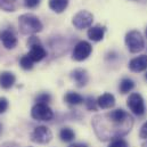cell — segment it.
Returning <instances> with one entry per match:
<instances>
[{"instance_id": "1", "label": "cell", "mask_w": 147, "mask_h": 147, "mask_svg": "<svg viewBox=\"0 0 147 147\" xmlns=\"http://www.w3.org/2000/svg\"><path fill=\"white\" fill-rule=\"evenodd\" d=\"M91 124L97 137L106 142L122 138L129 134L134 125V119L128 112L117 109L102 115H96Z\"/></svg>"}, {"instance_id": "2", "label": "cell", "mask_w": 147, "mask_h": 147, "mask_svg": "<svg viewBox=\"0 0 147 147\" xmlns=\"http://www.w3.org/2000/svg\"><path fill=\"white\" fill-rule=\"evenodd\" d=\"M18 26L22 34L30 36L42 31L43 25L39 17L33 14H23L18 18Z\"/></svg>"}, {"instance_id": "3", "label": "cell", "mask_w": 147, "mask_h": 147, "mask_svg": "<svg viewBox=\"0 0 147 147\" xmlns=\"http://www.w3.org/2000/svg\"><path fill=\"white\" fill-rule=\"evenodd\" d=\"M124 41H125V45H127L129 51L132 53V54L140 53L145 48L144 38H143L142 33L139 31H136V30L129 31L125 34V40Z\"/></svg>"}, {"instance_id": "4", "label": "cell", "mask_w": 147, "mask_h": 147, "mask_svg": "<svg viewBox=\"0 0 147 147\" xmlns=\"http://www.w3.org/2000/svg\"><path fill=\"white\" fill-rule=\"evenodd\" d=\"M92 22H94V15L88 10H80L72 18V24L78 30L91 28Z\"/></svg>"}, {"instance_id": "5", "label": "cell", "mask_w": 147, "mask_h": 147, "mask_svg": "<svg viewBox=\"0 0 147 147\" xmlns=\"http://www.w3.org/2000/svg\"><path fill=\"white\" fill-rule=\"evenodd\" d=\"M127 105L130 109V111L137 116H143L145 114V111H146L145 103H144L142 95H139L138 92H134L129 96L127 100Z\"/></svg>"}, {"instance_id": "6", "label": "cell", "mask_w": 147, "mask_h": 147, "mask_svg": "<svg viewBox=\"0 0 147 147\" xmlns=\"http://www.w3.org/2000/svg\"><path fill=\"white\" fill-rule=\"evenodd\" d=\"M53 139V132L45 125H39L31 132V140L37 144H48Z\"/></svg>"}, {"instance_id": "7", "label": "cell", "mask_w": 147, "mask_h": 147, "mask_svg": "<svg viewBox=\"0 0 147 147\" xmlns=\"http://www.w3.org/2000/svg\"><path fill=\"white\" fill-rule=\"evenodd\" d=\"M31 116L37 121H50L54 112L47 104H36L31 110Z\"/></svg>"}, {"instance_id": "8", "label": "cell", "mask_w": 147, "mask_h": 147, "mask_svg": "<svg viewBox=\"0 0 147 147\" xmlns=\"http://www.w3.org/2000/svg\"><path fill=\"white\" fill-rule=\"evenodd\" d=\"M92 51V47L87 41H80L75 45L72 53V58L76 62H82L87 59Z\"/></svg>"}, {"instance_id": "9", "label": "cell", "mask_w": 147, "mask_h": 147, "mask_svg": "<svg viewBox=\"0 0 147 147\" xmlns=\"http://www.w3.org/2000/svg\"><path fill=\"white\" fill-rule=\"evenodd\" d=\"M129 70L132 72H143L147 70V55H140L129 62Z\"/></svg>"}, {"instance_id": "10", "label": "cell", "mask_w": 147, "mask_h": 147, "mask_svg": "<svg viewBox=\"0 0 147 147\" xmlns=\"http://www.w3.org/2000/svg\"><path fill=\"white\" fill-rule=\"evenodd\" d=\"M0 40L6 49H14L17 46V38L9 30H3L0 32Z\"/></svg>"}, {"instance_id": "11", "label": "cell", "mask_w": 147, "mask_h": 147, "mask_svg": "<svg viewBox=\"0 0 147 147\" xmlns=\"http://www.w3.org/2000/svg\"><path fill=\"white\" fill-rule=\"evenodd\" d=\"M71 78L75 82L76 87L79 88H82L84 87L88 81H89V75H88V72L83 69H75L71 72Z\"/></svg>"}, {"instance_id": "12", "label": "cell", "mask_w": 147, "mask_h": 147, "mask_svg": "<svg viewBox=\"0 0 147 147\" xmlns=\"http://www.w3.org/2000/svg\"><path fill=\"white\" fill-rule=\"evenodd\" d=\"M105 26H102V25H95V26H91L89 28L87 34L88 38L95 42H98V41H102L104 39V34H105Z\"/></svg>"}, {"instance_id": "13", "label": "cell", "mask_w": 147, "mask_h": 147, "mask_svg": "<svg viewBox=\"0 0 147 147\" xmlns=\"http://www.w3.org/2000/svg\"><path fill=\"white\" fill-rule=\"evenodd\" d=\"M97 105L99 109L102 110H107V109H112L114 107L115 105V97L110 94V92H106L104 95H102L100 97H98L97 99Z\"/></svg>"}, {"instance_id": "14", "label": "cell", "mask_w": 147, "mask_h": 147, "mask_svg": "<svg viewBox=\"0 0 147 147\" xmlns=\"http://www.w3.org/2000/svg\"><path fill=\"white\" fill-rule=\"evenodd\" d=\"M28 55L33 62H40L47 56V51L41 45H37V46H32L31 47V49H30Z\"/></svg>"}, {"instance_id": "15", "label": "cell", "mask_w": 147, "mask_h": 147, "mask_svg": "<svg viewBox=\"0 0 147 147\" xmlns=\"http://www.w3.org/2000/svg\"><path fill=\"white\" fill-rule=\"evenodd\" d=\"M16 81L15 75L11 72L5 71L0 73V87L2 89H10Z\"/></svg>"}, {"instance_id": "16", "label": "cell", "mask_w": 147, "mask_h": 147, "mask_svg": "<svg viewBox=\"0 0 147 147\" xmlns=\"http://www.w3.org/2000/svg\"><path fill=\"white\" fill-rule=\"evenodd\" d=\"M69 6L67 0H49V8L55 13H63Z\"/></svg>"}, {"instance_id": "17", "label": "cell", "mask_w": 147, "mask_h": 147, "mask_svg": "<svg viewBox=\"0 0 147 147\" xmlns=\"http://www.w3.org/2000/svg\"><path fill=\"white\" fill-rule=\"evenodd\" d=\"M64 100H65L69 105H72V106L80 105V104H82V103L84 102L83 97H82L80 94H78V92H73V91L67 92V94L65 95V97H64Z\"/></svg>"}, {"instance_id": "18", "label": "cell", "mask_w": 147, "mask_h": 147, "mask_svg": "<svg viewBox=\"0 0 147 147\" xmlns=\"http://www.w3.org/2000/svg\"><path fill=\"white\" fill-rule=\"evenodd\" d=\"M119 88H120V92L121 94H128L135 88V82L129 78H124V79L121 80Z\"/></svg>"}, {"instance_id": "19", "label": "cell", "mask_w": 147, "mask_h": 147, "mask_svg": "<svg viewBox=\"0 0 147 147\" xmlns=\"http://www.w3.org/2000/svg\"><path fill=\"white\" fill-rule=\"evenodd\" d=\"M59 138H61L62 142L71 143L75 138V134H74V131L71 128H63L59 131Z\"/></svg>"}, {"instance_id": "20", "label": "cell", "mask_w": 147, "mask_h": 147, "mask_svg": "<svg viewBox=\"0 0 147 147\" xmlns=\"http://www.w3.org/2000/svg\"><path fill=\"white\" fill-rule=\"evenodd\" d=\"M0 9L13 13L16 10V5L13 0H0Z\"/></svg>"}, {"instance_id": "21", "label": "cell", "mask_w": 147, "mask_h": 147, "mask_svg": "<svg viewBox=\"0 0 147 147\" xmlns=\"http://www.w3.org/2000/svg\"><path fill=\"white\" fill-rule=\"evenodd\" d=\"M33 63H34V62L29 57V55H24V56H22L21 59H20V65H21V67H22L23 70H26V71L32 70Z\"/></svg>"}, {"instance_id": "22", "label": "cell", "mask_w": 147, "mask_h": 147, "mask_svg": "<svg viewBox=\"0 0 147 147\" xmlns=\"http://www.w3.org/2000/svg\"><path fill=\"white\" fill-rule=\"evenodd\" d=\"M84 104H86L87 109L89 111H97V109H98L97 100H95V98L91 97V96H89V97H87L84 99Z\"/></svg>"}, {"instance_id": "23", "label": "cell", "mask_w": 147, "mask_h": 147, "mask_svg": "<svg viewBox=\"0 0 147 147\" xmlns=\"http://www.w3.org/2000/svg\"><path fill=\"white\" fill-rule=\"evenodd\" d=\"M50 100H51V96H50L49 94H47V92L39 94L37 96V98H36L37 104H47V105H48V103H49Z\"/></svg>"}, {"instance_id": "24", "label": "cell", "mask_w": 147, "mask_h": 147, "mask_svg": "<svg viewBox=\"0 0 147 147\" xmlns=\"http://www.w3.org/2000/svg\"><path fill=\"white\" fill-rule=\"evenodd\" d=\"M109 147H128V143L122 138H117V139L112 140Z\"/></svg>"}, {"instance_id": "25", "label": "cell", "mask_w": 147, "mask_h": 147, "mask_svg": "<svg viewBox=\"0 0 147 147\" xmlns=\"http://www.w3.org/2000/svg\"><path fill=\"white\" fill-rule=\"evenodd\" d=\"M8 106H9L8 99L6 97H0V114L5 113L8 109Z\"/></svg>"}, {"instance_id": "26", "label": "cell", "mask_w": 147, "mask_h": 147, "mask_svg": "<svg viewBox=\"0 0 147 147\" xmlns=\"http://www.w3.org/2000/svg\"><path fill=\"white\" fill-rule=\"evenodd\" d=\"M41 0H24V6L26 8H36Z\"/></svg>"}, {"instance_id": "27", "label": "cell", "mask_w": 147, "mask_h": 147, "mask_svg": "<svg viewBox=\"0 0 147 147\" xmlns=\"http://www.w3.org/2000/svg\"><path fill=\"white\" fill-rule=\"evenodd\" d=\"M37 45H41V42H40V40L38 39V37L36 36H32V37L29 38V40H28V46L31 48L32 46H37Z\"/></svg>"}, {"instance_id": "28", "label": "cell", "mask_w": 147, "mask_h": 147, "mask_svg": "<svg viewBox=\"0 0 147 147\" xmlns=\"http://www.w3.org/2000/svg\"><path fill=\"white\" fill-rule=\"evenodd\" d=\"M139 137L143 138V139H147V122H145L142 125L140 131H139Z\"/></svg>"}, {"instance_id": "29", "label": "cell", "mask_w": 147, "mask_h": 147, "mask_svg": "<svg viewBox=\"0 0 147 147\" xmlns=\"http://www.w3.org/2000/svg\"><path fill=\"white\" fill-rule=\"evenodd\" d=\"M69 147H89L87 144H83V143H75V144H71Z\"/></svg>"}, {"instance_id": "30", "label": "cell", "mask_w": 147, "mask_h": 147, "mask_svg": "<svg viewBox=\"0 0 147 147\" xmlns=\"http://www.w3.org/2000/svg\"><path fill=\"white\" fill-rule=\"evenodd\" d=\"M1 132H2V125H1V123H0V135H1Z\"/></svg>"}, {"instance_id": "31", "label": "cell", "mask_w": 147, "mask_h": 147, "mask_svg": "<svg viewBox=\"0 0 147 147\" xmlns=\"http://www.w3.org/2000/svg\"><path fill=\"white\" fill-rule=\"evenodd\" d=\"M143 147H147V142H146V143H144V144H143Z\"/></svg>"}, {"instance_id": "32", "label": "cell", "mask_w": 147, "mask_h": 147, "mask_svg": "<svg viewBox=\"0 0 147 147\" xmlns=\"http://www.w3.org/2000/svg\"><path fill=\"white\" fill-rule=\"evenodd\" d=\"M145 79L147 80V72H146V74H145Z\"/></svg>"}, {"instance_id": "33", "label": "cell", "mask_w": 147, "mask_h": 147, "mask_svg": "<svg viewBox=\"0 0 147 147\" xmlns=\"http://www.w3.org/2000/svg\"><path fill=\"white\" fill-rule=\"evenodd\" d=\"M146 37H147V29H146Z\"/></svg>"}]
</instances>
